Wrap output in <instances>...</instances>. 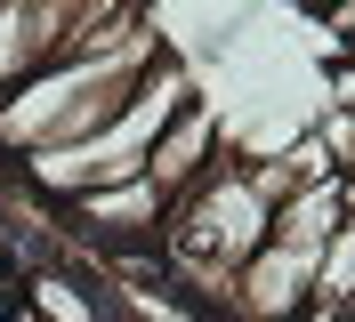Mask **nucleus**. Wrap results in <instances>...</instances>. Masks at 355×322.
<instances>
[{
	"label": "nucleus",
	"instance_id": "obj_1",
	"mask_svg": "<svg viewBox=\"0 0 355 322\" xmlns=\"http://www.w3.org/2000/svg\"><path fill=\"white\" fill-rule=\"evenodd\" d=\"M162 57V33L146 17H105L97 41L73 48V57L24 73L8 97H0V153H49V145H73L89 129H105L113 113L130 105V89L146 81V64Z\"/></svg>",
	"mask_w": 355,
	"mask_h": 322
},
{
	"label": "nucleus",
	"instance_id": "obj_2",
	"mask_svg": "<svg viewBox=\"0 0 355 322\" xmlns=\"http://www.w3.org/2000/svg\"><path fill=\"white\" fill-rule=\"evenodd\" d=\"M194 97V73L162 48L154 64H146V81L130 89V105L113 113L105 129H89V137H73V145H49V153H24V177L41 193H57V202H81V193L97 186H121V177H146V153H154V137L170 129V113Z\"/></svg>",
	"mask_w": 355,
	"mask_h": 322
},
{
	"label": "nucleus",
	"instance_id": "obj_3",
	"mask_svg": "<svg viewBox=\"0 0 355 322\" xmlns=\"http://www.w3.org/2000/svg\"><path fill=\"white\" fill-rule=\"evenodd\" d=\"M307 298H315V250H307V242H275V234H266L259 250L234 266V282H226L218 306L234 322H291Z\"/></svg>",
	"mask_w": 355,
	"mask_h": 322
},
{
	"label": "nucleus",
	"instance_id": "obj_4",
	"mask_svg": "<svg viewBox=\"0 0 355 322\" xmlns=\"http://www.w3.org/2000/svg\"><path fill=\"white\" fill-rule=\"evenodd\" d=\"M210 161H218V105H210V97H186V105L170 113V129L154 137V153H146V186H154L162 202H178Z\"/></svg>",
	"mask_w": 355,
	"mask_h": 322
},
{
	"label": "nucleus",
	"instance_id": "obj_5",
	"mask_svg": "<svg viewBox=\"0 0 355 322\" xmlns=\"http://www.w3.org/2000/svg\"><path fill=\"white\" fill-rule=\"evenodd\" d=\"M162 202L146 177H121V186H97V193H81V217H89V234L97 242H154L162 250Z\"/></svg>",
	"mask_w": 355,
	"mask_h": 322
},
{
	"label": "nucleus",
	"instance_id": "obj_6",
	"mask_svg": "<svg viewBox=\"0 0 355 322\" xmlns=\"http://www.w3.org/2000/svg\"><path fill=\"white\" fill-rule=\"evenodd\" d=\"M339 217H347V210H339V186H331V177H315V186H291L283 202H275L266 234H275V242H307V250H315Z\"/></svg>",
	"mask_w": 355,
	"mask_h": 322
},
{
	"label": "nucleus",
	"instance_id": "obj_7",
	"mask_svg": "<svg viewBox=\"0 0 355 322\" xmlns=\"http://www.w3.org/2000/svg\"><path fill=\"white\" fill-rule=\"evenodd\" d=\"M315 306H355V217L315 242Z\"/></svg>",
	"mask_w": 355,
	"mask_h": 322
},
{
	"label": "nucleus",
	"instance_id": "obj_8",
	"mask_svg": "<svg viewBox=\"0 0 355 322\" xmlns=\"http://www.w3.org/2000/svg\"><path fill=\"white\" fill-rule=\"evenodd\" d=\"M33 322H105V306L97 298H81V282H65V274H41L33 282V306H24Z\"/></svg>",
	"mask_w": 355,
	"mask_h": 322
},
{
	"label": "nucleus",
	"instance_id": "obj_9",
	"mask_svg": "<svg viewBox=\"0 0 355 322\" xmlns=\"http://www.w3.org/2000/svg\"><path fill=\"white\" fill-rule=\"evenodd\" d=\"M315 105L355 113V57H323V97H315Z\"/></svg>",
	"mask_w": 355,
	"mask_h": 322
},
{
	"label": "nucleus",
	"instance_id": "obj_10",
	"mask_svg": "<svg viewBox=\"0 0 355 322\" xmlns=\"http://www.w3.org/2000/svg\"><path fill=\"white\" fill-rule=\"evenodd\" d=\"M331 186H339V210L355 217V161H339V177H331Z\"/></svg>",
	"mask_w": 355,
	"mask_h": 322
},
{
	"label": "nucleus",
	"instance_id": "obj_11",
	"mask_svg": "<svg viewBox=\"0 0 355 322\" xmlns=\"http://www.w3.org/2000/svg\"><path fill=\"white\" fill-rule=\"evenodd\" d=\"M291 322H347V306H315V298H307V306H299Z\"/></svg>",
	"mask_w": 355,
	"mask_h": 322
},
{
	"label": "nucleus",
	"instance_id": "obj_12",
	"mask_svg": "<svg viewBox=\"0 0 355 322\" xmlns=\"http://www.w3.org/2000/svg\"><path fill=\"white\" fill-rule=\"evenodd\" d=\"M0 322H33V314H0Z\"/></svg>",
	"mask_w": 355,
	"mask_h": 322
},
{
	"label": "nucleus",
	"instance_id": "obj_13",
	"mask_svg": "<svg viewBox=\"0 0 355 322\" xmlns=\"http://www.w3.org/2000/svg\"><path fill=\"white\" fill-rule=\"evenodd\" d=\"M347 57H355V41H347Z\"/></svg>",
	"mask_w": 355,
	"mask_h": 322
},
{
	"label": "nucleus",
	"instance_id": "obj_14",
	"mask_svg": "<svg viewBox=\"0 0 355 322\" xmlns=\"http://www.w3.org/2000/svg\"><path fill=\"white\" fill-rule=\"evenodd\" d=\"M347 322H355V306H347Z\"/></svg>",
	"mask_w": 355,
	"mask_h": 322
}]
</instances>
